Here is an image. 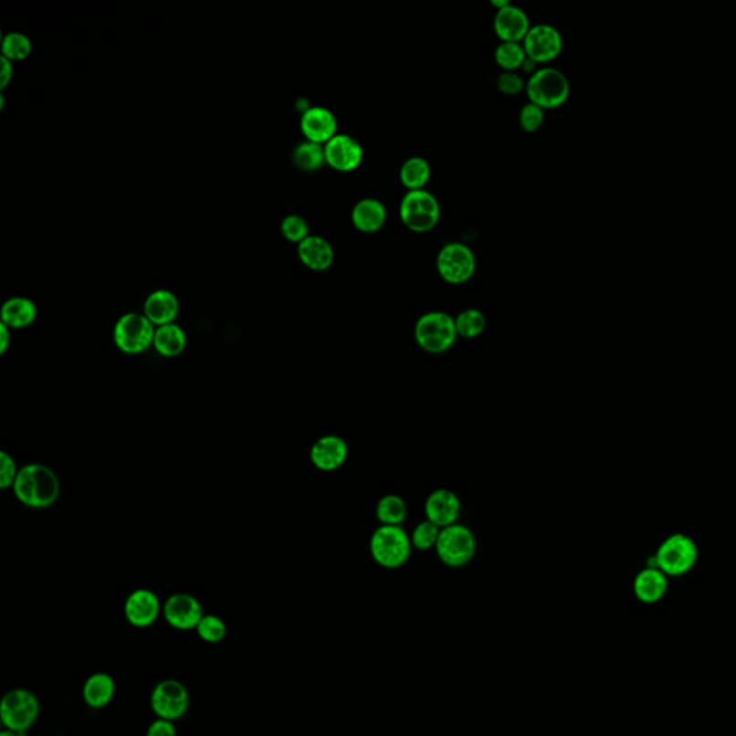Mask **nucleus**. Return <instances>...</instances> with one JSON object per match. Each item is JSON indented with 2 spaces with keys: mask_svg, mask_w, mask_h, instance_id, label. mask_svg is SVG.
Returning <instances> with one entry per match:
<instances>
[{
  "mask_svg": "<svg viewBox=\"0 0 736 736\" xmlns=\"http://www.w3.org/2000/svg\"><path fill=\"white\" fill-rule=\"evenodd\" d=\"M17 473L19 470H16V463L12 459L11 455H7L6 452L0 453V488L6 489V488L14 487Z\"/></svg>",
  "mask_w": 736,
  "mask_h": 736,
  "instance_id": "37",
  "label": "nucleus"
},
{
  "mask_svg": "<svg viewBox=\"0 0 736 736\" xmlns=\"http://www.w3.org/2000/svg\"><path fill=\"white\" fill-rule=\"evenodd\" d=\"M352 219L354 226L363 234H374L384 226L387 210L379 200L363 199L352 209Z\"/></svg>",
  "mask_w": 736,
  "mask_h": 736,
  "instance_id": "23",
  "label": "nucleus"
},
{
  "mask_svg": "<svg viewBox=\"0 0 736 736\" xmlns=\"http://www.w3.org/2000/svg\"><path fill=\"white\" fill-rule=\"evenodd\" d=\"M301 130L308 142L327 144L337 135V120L330 110L312 107L302 114Z\"/></svg>",
  "mask_w": 736,
  "mask_h": 736,
  "instance_id": "18",
  "label": "nucleus"
},
{
  "mask_svg": "<svg viewBox=\"0 0 736 736\" xmlns=\"http://www.w3.org/2000/svg\"><path fill=\"white\" fill-rule=\"evenodd\" d=\"M0 736H19V735H17L16 732H14V731L4 730L2 731V732H0Z\"/></svg>",
  "mask_w": 736,
  "mask_h": 736,
  "instance_id": "43",
  "label": "nucleus"
},
{
  "mask_svg": "<svg viewBox=\"0 0 736 736\" xmlns=\"http://www.w3.org/2000/svg\"><path fill=\"white\" fill-rule=\"evenodd\" d=\"M197 635L207 643H219L226 636V625L217 615H203L196 627Z\"/></svg>",
  "mask_w": 736,
  "mask_h": 736,
  "instance_id": "34",
  "label": "nucleus"
},
{
  "mask_svg": "<svg viewBox=\"0 0 736 736\" xmlns=\"http://www.w3.org/2000/svg\"><path fill=\"white\" fill-rule=\"evenodd\" d=\"M477 538L465 525L453 524L440 531L436 554L447 567L459 568L469 564L477 554Z\"/></svg>",
  "mask_w": 736,
  "mask_h": 736,
  "instance_id": "6",
  "label": "nucleus"
},
{
  "mask_svg": "<svg viewBox=\"0 0 736 736\" xmlns=\"http://www.w3.org/2000/svg\"><path fill=\"white\" fill-rule=\"evenodd\" d=\"M325 162L338 172H352L362 164L364 150L352 135L337 134L324 145Z\"/></svg>",
  "mask_w": 736,
  "mask_h": 736,
  "instance_id": "13",
  "label": "nucleus"
},
{
  "mask_svg": "<svg viewBox=\"0 0 736 736\" xmlns=\"http://www.w3.org/2000/svg\"><path fill=\"white\" fill-rule=\"evenodd\" d=\"M426 520L439 528L457 524L460 515V500L457 493L449 489H436L425 503Z\"/></svg>",
  "mask_w": 736,
  "mask_h": 736,
  "instance_id": "15",
  "label": "nucleus"
},
{
  "mask_svg": "<svg viewBox=\"0 0 736 736\" xmlns=\"http://www.w3.org/2000/svg\"><path fill=\"white\" fill-rule=\"evenodd\" d=\"M493 26H495L498 37L503 42H512V44H518L525 39L531 29L527 14L512 5L498 11Z\"/></svg>",
  "mask_w": 736,
  "mask_h": 736,
  "instance_id": "20",
  "label": "nucleus"
},
{
  "mask_svg": "<svg viewBox=\"0 0 736 736\" xmlns=\"http://www.w3.org/2000/svg\"><path fill=\"white\" fill-rule=\"evenodd\" d=\"M15 495L24 505L47 508L59 497V480L44 465H27L17 473L14 483Z\"/></svg>",
  "mask_w": 736,
  "mask_h": 736,
  "instance_id": "1",
  "label": "nucleus"
},
{
  "mask_svg": "<svg viewBox=\"0 0 736 736\" xmlns=\"http://www.w3.org/2000/svg\"><path fill=\"white\" fill-rule=\"evenodd\" d=\"M298 257L305 267L322 272L331 268L334 262V250L324 237H308L298 245Z\"/></svg>",
  "mask_w": 736,
  "mask_h": 736,
  "instance_id": "22",
  "label": "nucleus"
},
{
  "mask_svg": "<svg viewBox=\"0 0 736 736\" xmlns=\"http://www.w3.org/2000/svg\"><path fill=\"white\" fill-rule=\"evenodd\" d=\"M14 79V62L2 57V71H0V89H6Z\"/></svg>",
  "mask_w": 736,
  "mask_h": 736,
  "instance_id": "40",
  "label": "nucleus"
},
{
  "mask_svg": "<svg viewBox=\"0 0 736 736\" xmlns=\"http://www.w3.org/2000/svg\"><path fill=\"white\" fill-rule=\"evenodd\" d=\"M527 52L524 47L520 44H512V42H503L495 51V61L503 69L512 72L513 69L524 67L527 61Z\"/></svg>",
  "mask_w": 736,
  "mask_h": 736,
  "instance_id": "32",
  "label": "nucleus"
},
{
  "mask_svg": "<svg viewBox=\"0 0 736 736\" xmlns=\"http://www.w3.org/2000/svg\"><path fill=\"white\" fill-rule=\"evenodd\" d=\"M412 540L402 527L380 525L370 540V552L377 564L394 570L402 567L412 555Z\"/></svg>",
  "mask_w": 736,
  "mask_h": 736,
  "instance_id": "4",
  "label": "nucleus"
},
{
  "mask_svg": "<svg viewBox=\"0 0 736 736\" xmlns=\"http://www.w3.org/2000/svg\"><path fill=\"white\" fill-rule=\"evenodd\" d=\"M189 692L177 680L167 679L152 689L150 705L160 720H177L189 710Z\"/></svg>",
  "mask_w": 736,
  "mask_h": 736,
  "instance_id": "11",
  "label": "nucleus"
},
{
  "mask_svg": "<svg viewBox=\"0 0 736 736\" xmlns=\"http://www.w3.org/2000/svg\"><path fill=\"white\" fill-rule=\"evenodd\" d=\"M498 89L500 92L507 95H518L525 89L524 79H520V75L515 72H503L498 79Z\"/></svg>",
  "mask_w": 736,
  "mask_h": 736,
  "instance_id": "38",
  "label": "nucleus"
},
{
  "mask_svg": "<svg viewBox=\"0 0 736 736\" xmlns=\"http://www.w3.org/2000/svg\"><path fill=\"white\" fill-rule=\"evenodd\" d=\"M375 515L382 525L402 527L407 518V505L403 498L397 497V495H385L377 503Z\"/></svg>",
  "mask_w": 736,
  "mask_h": 736,
  "instance_id": "27",
  "label": "nucleus"
},
{
  "mask_svg": "<svg viewBox=\"0 0 736 736\" xmlns=\"http://www.w3.org/2000/svg\"><path fill=\"white\" fill-rule=\"evenodd\" d=\"M527 92L531 102L541 109H558L570 97V81L555 68H544L531 77Z\"/></svg>",
  "mask_w": 736,
  "mask_h": 736,
  "instance_id": "7",
  "label": "nucleus"
},
{
  "mask_svg": "<svg viewBox=\"0 0 736 736\" xmlns=\"http://www.w3.org/2000/svg\"><path fill=\"white\" fill-rule=\"evenodd\" d=\"M490 4H492V6L498 7L499 11L500 9H503V7L510 6V2H508V0H492Z\"/></svg>",
  "mask_w": 736,
  "mask_h": 736,
  "instance_id": "42",
  "label": "nucleus"
},
{
  "mask_svg": "<svg viewBox=\"0 0 736 736\" xmlns=\"http://www.w3.org/2000/svg\"><path fill=\"white\" fill-rule=\"evenodd\" d=\"M147 736H176V728L172 720H159L150 725Z\"/></svg>",
  "mask_w": 736,
  "mask_h": 736,
  "instance_id": "39",
  "label": "nucleus"
},
{
  "mask_svg": "<svg viewBox=\"0 0 736 736\" xmlns=\"http://www.w3.org/2000/svg\"><path fill=\"white\" fill-rule=\"evenodd\" d=\"M39 710V700L34 693L26 689H14L7 692L0 703V720L5 730L26 736L27 730H31L37 722Z\"/></svg>",
  "mask_w": 736,
  "mask_h": 736,
  "instance_id": "5",
  "label": "nucleus"
},
{
  "mask_svg": "<svg viewBox=\"0 0 736 736\" xmlns=\"http://www.w3.org/2000/svg\"><path fill=\"white\" fill-rule=\"evenodd\" d=\"M154 324L139 312L122 315L114 327V342L122 352L140 354L154 342Z\"/></svg>",
  "mask_w": 736,
  "mask_h": 736,
  "instance_id": "9",
  "label": "nucleus"
},
{
  "mask_svg": "<svg viewBox=\"0 0 736 736\" xmlns=\"http://www.w3.org/2000/svg\"><path fill=\"white\" fill-rule=\"evenodd\" d=\"M455 324H457V335L460 337L477 338L485 331L487 318L479 310L469 308L455 318Z\"/></svg>",
  "mask_w": 736,
  "mask_h": 736,
  "instance_id": "30",
  "label": "nucleus"
},
{
  "mask_svg": "<svg viewBox=\"0 0 736 736\" xmlns=\"http://www.w3.org/2000/svg\"><path fill=\"white\" fill-rule=\"evenodd\" d=\"M563 37L555 27L550 25H537L531 27L527 37L524 39V49L531 61L544 62L552 61L563 51Z\"/></svg>",
  "mask_w": 736,
  "mask_h": 736,
  "instance_id": "12",
  "label": "nucleus"
},
{
  "mask_svg": "<svg viewBox=\"0 0 736 736\" xmlns=\"http://www.w3.org/2000/svg\"><path fill=\"white\" fill-rule=\"evenodd\" d=\"M0 315H2V324L6 327L15 328V330L29 327L37 320V305L27 298H11L5 302Z\"/></svg>",
  "mask_w": 736,
  "mask_h": 736,
  "instance_id": "24",
  "label": "nucleus"
},
{
  "mask_svg": "<svg viewBox=\"0 0 736 736\" xmlns=\"http://www.w3.org/2000/svg\"><path fill=\"white\" fill-rule=\"evenodd\" d=\"M457 337L459 335L455 318L447 312H427L415 322V342L429 354H443L449 352L457 342Z\"/></svg>",
  "mask_w": 736,
  "mask_h": 736,
  "instance_id": "3",
  "label": "nucleus"
},
{
  "mask_svg": "<svg viewBox=\"0 0 736 736\" xmlns=\"http://www.w3.org/2000/svg\"><path fill=\"white\" fill-rule=\"evenodd\" d=\"M84 700L89 708L101 710L111 702L115 695V682L107 673L89 676L82 689Z\"/></svg>",
  "mask_w": 736,
  "mask_h": 736,
  "instance_id": "25",
  "label": "nucleus"
},
{
  "mask_svg": "<svg viewBox=\"0 0 736 736\" xmlns=\"http://www.w3.org/2000/svg\"><path fill=\"white\" fill-rule=\"evenodd\" d=\"M400 217L407 229L415 234H426L435 229L439 222V203L432 193L426 190H412L403 197Z\"/></svg>",
  "mask_w": 736,
  "mask_h": 736,
  "instance_id": "8",
  "label": "nucleus"
},
{
  "mask_svg": "<svg viewBox=\"0 0 736 736\" xmlns=\"http://www.w3.org/2000/svg\"><path fill=\"white\" fill-rule=\"evenodd\" d=\"M437 270L449 284H465L477 270V258L467 245L447 244L437 257Z\"/></svg>",
  "mask_w": 736,
  "mask_h": 736,
  "instance_id": "10",
  "label": "nucleus"
},
{
  "mask_svg": "<svg viewBox=\"0 0 736 736\" xmlns=\"http://www.w3.org/2000/svg\"><path fill=\"white\" fill-rule=\"evenodd\" d=\"M440 531H442V528L433 524L430 520H422L420 524L415 525L412 535H410L413 548L419 551H429L432 548H436L437 540H439Z\"/></svg>",
  "mask_w": 736,
  "mask_h": 736,
  "instance_id": "33",
  "label": "nucleus"
},
{
  "mask_svg": "<svg viewBox=\"0 0 736 736\" xmlns=\"http://www.w3.org/2000/svg\"><path fill=\"white\" fill-rule=\"evenodd\" d=\"M124 615L130 625L140 628L149 627L159 617V598L150 590H135L125 602Z\"/></svg>",
  "mask_w": 736,
  "mask_h": 736,
  "instance_id": "16",
  "label": "nucleus"
},
{
  "mask_svg": "<svg viewBox=\"0 0 736 736\" xmlns=\"http://www.w3.org/2000/svg\"><path fill=\"white\" fill-rule=\"evenodd\" d=\"M280 234L288 242L292 244H301L302 240L310 237V227H308L307 220L304 217L298 216V215H289L285 217L280 224Z\"/></svg>",
  "mask_w": 736,
  "mask_h": 736,
  "instance_id": "35",
  "label": "nucleus"
},
{
  "mask_svg": "<svg viewBox=\"0 0 736 736\" xmlns=\"http://www.w3.org/2000/svg\"><path fill=\"white\" fill-rule=\"evenodd\" d=\"M348 457V447L340 436H322L314 443L311 449V460L317 469L322 472H332L344 465Z\"/></svg>",
  "mask_w": 736,
  "mask_h": 736,
  "instance_id": "17",
  "label": "nucleus"
},
{
  "mask_svg": "<svg viewBox=\"0 0 736 736\" xmlns=\"http://www.w3.org/2000/svg\"><path fill=\"white\" fill-rule=\"evenodd\" d=\"M152 344L156 347L157 352L164 357H176L184 352L187 338L179 325L167 324L157 328Z\"/></svg>",
  "mask_w": 736,
  "mask_h": 736,
  "instance_id": "26",
  "label": "nucleus"
},
{
  "mask_svg": "<svg viewBox=\"0 0 736 736\" xmlns=\"http://www.w3.org/2000/svg\"><path fill=\"white\" fill-rule=\"evenodd\" d=\"M164 618L172 627L177 630H192L196 628L203 618V608L193 595L180 594L167 598L163 607Z\"/></svg>",
  "mask_w": 736,
  "mask_h": 736,
  "instance_id": "14",
  "label": "nucleus"
},
{
  "mask_svg": "<svg viewBox=\"0 0 736 736\" xmlns=\"http://www.w3.org/2000/svg\"><path fill=\"white\" fill-rule=\"evenodd\" d=\"M542 122H544V110L538 107V105L530 102V104L525 105L524 109L520 110V124L525 131H537Z\"/></svg>",
  "mask_w": 736,
  "mask_h": 736,
  "instance_id": "36",
  "label": "nucleus"
},
{
  "mask_svg": "<svg viewBox=\"0 0 736 736\" xmlns=\"http://www.w3.org/2000/svg\"><path fill=\"white\" fill-rule=\"evenodd\" d=\"M669 577L662 570L655 567H645L638 571L633 581V592L638 602L645 605H656L668 594Z\"/></svg>",
  "mask_w": 736,
  "mask_h": 736,
  "instance_id": "19",
  "label": "nucleus"
},
{
  "mask_svg": "<svg viewBox=\"0 0 736 736\" xmlns=\"http://www.w3.org/2000/svg\"><path fill=\"white\" fill-rule=\"evenodd\" d=\"M179 300L172 290L157 289L144 302V315L154 325L173 324L179 315Z\"/></svg>",
  "mask_w": 736,
  "mask_h": 736,
  "instance_id": "21",
  "label": "nucleus"
},
{
  "mask_svg": "<svg viewBox=\"0 0 736 736\" xmlns=\"http://www.w3.org/2000/svg\"><path fill=\"white\" fill-rule=\"evenodd\" d=\"M699 558V548L689 535L676 532L658 545L655 554L648 557L646 567L662 570L668 577H680L695 567Z\"/></svg>",
  "mask_w": 736,
  "mask_h": 736,
  "instance_id": "2",
  "label": "nucleus"
},
{
  "mask_svg": "<svg viewBox=\"0 0 736 736\" xmlns=\"http://www.w3.org/2000/svg\"><path fill=\"white\" fill-rule=\"evenodd\" d=\"M11 328L5 324H0V352H6L7 347L11 344Z\"/></svg>",
  "mask_w": 736,
  "mask_h": 736,
  "instance_id": "41",
  "label": "nucleus"
},
{
  "mask_svg": "<svg viewBox=\"0 0 736 736\" xmlns=\"http://www.w3.org/2000/svg\"><path fill=\"white\" fill-rule=\"evenodd\" d=\"M31 52V39L21 32H11L2 39V57L7 58L9 61H24Z\"/></svg>",
  "mask_w": 736,
  "mask_h": 736,
  "instance_id": "31",
  "label": "nucleus"
},
{
  "mask_svg": "<svg viewBox=\"0 0 736 736\" xmlns=\"http://www.w3.org/2000/svg\"><path fill=\"white\" fill-rule=\"evenodd\" d=\"M430 170L429 163L422 157H412L407 160L400 170V179L403 184L412 192V190H423V187L429 182Z\"/></svg>",
  "mask_w": 736,
  "mask_h": 736,
  "instance_id": "28",
  "label": "nucleus"
},
{
  "mask_svg": "<svg viewBox=\"0 0 736 736\" xmlns=\"http://www.w3.org/2000/svg\"><path fill=\"white\" fill-rule=\"evenodd\" d=\"M295 166L302 172H317L321 169L325 163V150L321 144L317 142H305L298 145L294 150Z\"/></svg>",
  "mask_w": 736,
  "mask_h": 736,
  "instance_id": "29",
  "label": "nucleus"
}]
</instances>
